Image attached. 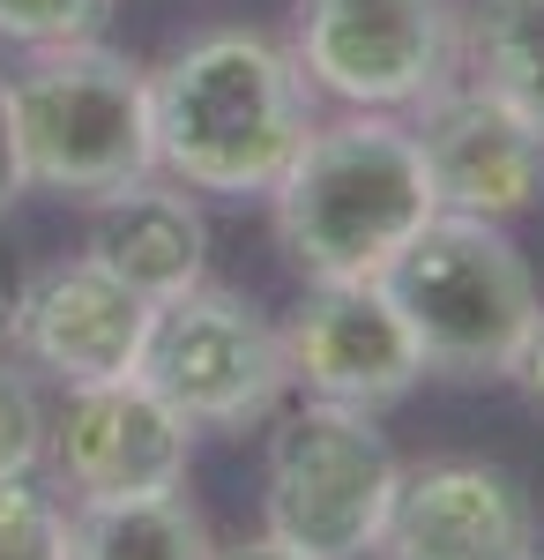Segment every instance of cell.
Instances as JSON below:
<instances>
[{
  "label": "cell",
  "mask_w": 544,
  "mask_h": 560,
  "mask_svg": "<svg viewBox=\"0 0 544 560\" xmlns=\"http://www.w3.org/2000/svg\"><path fill=\"white\" fill-rule=\"evenodd\" d=\"M507 374L544 404V306H537V322H530V337H522V351H515V366H507Z\"/></svg>",
  "instance_id": "ffe728a7"
},
{
  "label": "cell",
  "mask_w": 544,
  "mask_h": 560,
  "mask_svg": "<svg viewBox=\"0 0 544 560\" xmlns=\"http://www.w3.org/2000/svg\"><path fill=\"white\" fill-rule=\"evenodd\" d=\"M374 553L388 560H530L537 509L500 464H425L395 478Z\"/></svg>",
  "instance_id": "7c38bea8"
},
{
  "label": "cell",
  "mask_w": 544,
  "mask_h": 560,
  "mask_svg": "<svg viewBox=\"0 0 544 560\" xmlns=\"http://www.w3.org/2000/svg\"><path fill=\"white\" fill-rule=\"evenodd\" d=\"M418 113V158L433 179V202L456 217H507L537 210L544 195V128L530 113H515L500 90L485 83H440L433 97L411 105Z\"/></svg>",
  "instance_id": "ba28073f"
},
{
  "label": "cell",
  "mask_w": 544,
  "mask_h": 560,
  "mask_svg": "<svg viewBox=\"0 0 544 560\" xmlns=\"http://www.w3.org/2000/svg\"><path fill=\"white\" fill-rule=\"evenodd\" d=\"M216 560H298V553H284L276 538H253V546H239V553H216Z\"/></svg>",
  "instance_id": "44dd1931"
},
{
  "label": "cell",
  "mask_w": 544,
  "mask_h": 560,
  "mask_svg": "<svg viewBox=\"0 0 544 560\" xmlns=\"http://www.w3.org/2000/svg\"><path fill=\"white\" fill-rule=\"evenodd\" d=\"M380 292L395 300L403 329L418 337L425 374H507L537 322V277L507 224L433 210L411 232V247L380 269Z\"/></svg>",
  "instance_id": "3957f363"
},
{
  "label": "cell",
  "mask_w": 544,
  "mask_h": 560,
  "mask_svg": "<svg viewBox=\"0 0 544 560\" xmlns=\"http://www.w3.org/2000/svg\"><path fill=\"white\" fill-rule=\"evenodd\" d=\"M142 329H150V300L127 292L120 277L97 269L90 255L38 269L8 306V337L23 345V359L68 388L134 374Z\"/></svg>",
  "instance_id": "8fae6325"
},
{
  "label": "cell",
  "mask_w": 544,
  "mask_h": 560,
  "mask_svg": "<svg viewBox=\"0 0 544 560\" xmlns=\"http://www.w3.org/2000/svg\"><path fill=\"white\" fill-rule=\"evenodd\" d=\"M68 560H216V546L202 509L172 486V493H134V501H75Z\"/></svg>",
  "instance_id": "5bb4252c"
},
{
  "label": "cell",
  "mask_w": 544,
  "mask_h": 560,
  "mask_svg": "<svg viewBox=\"0 0 544 560\" xmlns=\"http://www.w3.org/2000/svg\"><path fill=\"white\" fill-rule=\"evenodd\" d=\"M530 560H544V546H537V553H530Z\"/></svg>",
  "instance_id": "603a6c76"
},
{
  "label": "cell",
  "mask_w": 544,
  "mask_h": 560,
  "mask_svg": "<svg viewBox=\"0 0 544 560\" xmlns=\"http://www.w3.org/2000/svg\"><path fill=\"white\" fill-rule=\"evenodd\" d=\"M83 255L97 269H113L127 292H142V300H179V292H194L202 284V269H210V224L202 210L187 202V187L172 179H134L120 195H105L97 210H90V240Z\"/></svg>",
  "instance_id": "4fadbf2b"
},
{
  "label": "cell",
  "mask_w": 544,
  "mask_h": 560,
  "mask_svg": "<svg viewBox=\"0 0 544 560\" xmlns=\"http://www.w3.org/2000/svg\"><path fill=\"white\" fill-rule=\"evenodd\" d=\"M433 210L440 202L425 179L418 135L395 113H351L335 128H306L298 158L269 187L276 247L306 284L380 277Z\"/></svg>",
  "instance_id": "7a4b0ae2"
},
{
  "label": "cell",
  "mask_w": 544,
  "mask_h": 560,
  "mask_svg": "<svg viewBox=\"0 0 544 560\" xmlns=\"http://www.w3.org/2000/svg\"><path fill=\"white\" fill-rule=\"evenodd\" d=\"M113 23V0H0V38L8 45H83Z\"/></svg>",
  "instance_id": "e0dca14e"
},
{
  "label": "cell",
  "mask_w": 544,
  "mask_h": 560,
  "mask_svg": "<svg viewBox=\"0 0 544 560\" xmlns=\"http://www.w3.org/2000/svg\"><path fill=\"white\" fill-rule=\"evenodd\" d=\"M0 560H68V509L31 471L0 478Z\"/></svg>",
  "instance_id": "2e32d148"
},
{
  "label": "cell",
  "mask_w": 544,
  "mask_h": 560,
  "mask_svg": "<svg viewBox=\"0 0 544 560\" xmlns=\"http://www.w3.org/2000/svg\"><path fill=\"white\" fill-rule=\"evenodd\" d=\"M284 337V366L306 382L321 404H351V411H380L403 404L425 382V351L403 329L395 300L380 292V277H343V284H306L292 306Z\"/></svg>",
  "instance_id": "9c48e42d"
},
{
  "label": "cell",
  "mask_w": 544,
  "mask_h": 560,
  "mask_svg": "<svg viewBox=\"0 0 544 560\" xmlns=\"http://www.w3.org/2000/svg\"><path fill=\"white\" fill-rule=\"evenodd\" d=\"M470 83L500 90L544 128V0H477L470 15Z\"/></svg>",
  "instance_id": "9a60e30c"
},
{
  "label": "cell",
  "mask_w": 544,
  "mask_h": 560,
  "mask_svg": "<svg viewBox=\"0 0 544 560\" xmlns=\"http://www.w3.org/2000/svg\"><path fill=\"white\" fill-rule=\"evenodd\" d=\"M314 128L298 60L261 31H210L150 68L157 165L194 195H269Z\"/></svg>",
  "instance_id": "6da1fadb"
},
{
  "label": "cell",
  "mask_w": 544,
  "mask_h": 560,
  "mask_svg": "<svg viewBox=\"0 0 544 560\" xmlns=\"http://www.w3.org/2000/svg\"><path fill=\"white\" fill-rule=\"evenodd\" d=\"M134 382H150L187 427H247L261 419L284 388V337L261 322V306L224 292V284H194L179 300L150 306V329L134 351Z\"/></svg>",
  "instance_id": "8992f818"
},
{
  "label": "cell",
  "mask_w": 544,
  "mask_h": 560,
  "mask_svg": "<svg viewBox=\"0 0 544 560\" xmlns=\"http://www.w3.org/2000/svg\"><path fill=\"white\" fill-rule=\"evenodd\" d=\"M395 448L374 427V411L351 404H298L269 441V493L261 516L284 553L298 560H366L380 546V523L395 501Z\"/></svg>",
  "instance_id": "5b68a950"
},
{
  "label": "cell",
  "mask_w": 544,
  "mask_h": 560,
  "mask_svg": "<svg viewBox=\"0 0 544 560\" xmlns=\"http://www.w3.org/2000/svg\"><path fill=\"white\" fill-rule=\"evenodd\" d=\"M23 179L45 195L105 202L157 173L150 142V68H134L113 45H45L8 83Z\"/></svg>",
  "instance_id": "277c9868"
},
{
  "label": "cell",
  "mask_w": 544,
  "mask_h": 560,
  "mask_svg": "<svg viewBox=\"0 0 544 560\" xmlns=\"http://www.w3.org/2000/svg\"><path fill=\"white\" fill-rule=\"evenodd\" d=\"M8 306L15 300H8V277H0V345H8Z\"/></svg>",
  "instance_id": "7402d4cb"
},
{
  "label": "cell",
  "mask_w": 544,
  "mask_h": 560,
  "mask_svg": "<svg viewBox=\"0 0 544 560\" xmlns=\"http://www.w3.org/2000/svg\"><path fill=\"white\" fill-rule=\"evenodd\" d=\"M45 456V411H38V388L23 374L0 366V478L15 471H38Z\"/></svg>",
  "instance_id": "ac0fdd59"
},
{
  "label": "cell",
  "mask_w": 544,
  "mask_h": 560,
  "mask_svg": "<svg viewBox=\"0 0 544 560\" xmlns=\"http://www.w3.org/2000/svg\"><path fill=\"white\" fill-rule=\"evenodd\" d=\"M31 195V179H23V150H15V113H8V75H0V217L15 210Z\"/></svg>",
  "instance_id": "d6986e66"
},
{
  "label": "cell",
  "mask_w": 544,
  "mask_h": 560,
  "mask_svg": "<svg viewBox=\"0 0 544 560\" xmlns=\"http://www.w3.org/2000/svg\"><path fill=\"white\" fill-rule=\"evenodd\" d=\"M306 90H329L351 113H411L456 68L448 0H298L292 45Z\"/></svg>",
  "instance_id": "52a82bcc"
},
{
  "label": "cell",
  "mask_w": 544,
  "mask_h": 560,
  "mask_svg": "<svg viewBox=\"0 0 544 560\" xmlns=\"http://www.w3.org/2000/svg\"><path fill=\"white\" fill-rule=\"evenodd\" d=\"M45 433H52V456L75 486V501L172 493V486H187V456H194V427L134 374L68 388L60 427Z\"/></svg>",
  "instance_id": "30bf717a"
}]
</instances>
